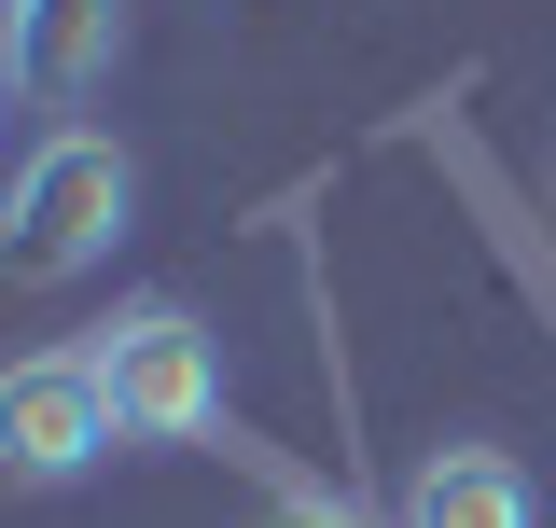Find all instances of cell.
<instances>
[{
	"label": "cell",
	"mask_w": 556,
	"mask_h": 528,
	"mask_svg": "<svg viewBox=\"0 0 556 528\" xmlns=\"http://www.w3.org/2000/svg\"><path fill=\"white\" fill-rule=\"evenodd\" d=\"M139 223V167H126V139H98V126H56L28 167H14V278L28 292H70L84 264H112V237Z\"/></svg>",
	"instance_id": "6da1fadb"
},
{
	"label": "cell",
	"mask_w": 556,
	"mask_h": 528,
	"mask_svg": "<svg viewBox=\"0 0 556 528\" xmlns=\"http://www.w3.org/2000/svg\"><path fill=\"white\" fill-rule=\"evenodd\" d=\"M112 376H98V348H28L14 376H0V460L14 487H70V473L112 460Z\"/></svg>",
	"instance_id": "3957f363"
},
{
	"label": "cell",
	"mask_w": 556,
	"mask_h": 528,
	"mask_svg": "<svg viewBox=\"0 0 556 528\" xmlns=\"http://www.w3.org/2000/svg\"><path fill=\"white\" fill-rule=\"evenodd\" d=\"M98 376H112V417H126L139 445H195L208 417H223V348H208L195 306H126V320L98 334Z\"/></svg>",
	"instance_id": "7a4b0ae2"
},
{
	"label": "cell",
	"mask_w": 556,
	"mask_h": 528,
	"mask_svg": "<svg viewBox=\"0 0 556 528\" xmlns=\"http://www.w3.org/2000/svg\"><path fill=\"white\" fill-rule=\"evenodd\" d=\"M126 14L112 0H14V98H70L84 70H112Z\"/></svg>",
	"instance_id": "5b68a950"
},
{
	"label": "cell",
	"mask_w": 556,
	"mask_h": 528,
	"mask_svg": "<svg viewBox=\"0 0 556 528\" xmlns=\"http://www.w3.org/2000/svg\"><path fill=\"white\" fill-rule=\"evenodd\" d=\"M265 528H348V515H306V501H292V515H265Z\"/></svg>",
	"instance_id": "8992f818"
},
{
	"label": "cell",
	"mask_w": 556,
	"mask_h": 528,
	"mask_svg": "<svg viewBox=\"0 0 556 528\" xmlns=\"http://www.w3.org/2000/svg\"><path fill=\"white\" fill-rule=\"evenodd\" d=\"M404 528H543V487L501 445H431L404 473Z\"/></svg>",
	"instance_id": "277c9868"
}]
</instances>
